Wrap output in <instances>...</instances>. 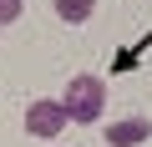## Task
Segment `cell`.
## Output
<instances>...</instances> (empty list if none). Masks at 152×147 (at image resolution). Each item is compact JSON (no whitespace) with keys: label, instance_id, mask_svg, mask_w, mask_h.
I'll list each match as a JSON object with an SVG mask.
<instances>
[{"label":"cell","instance_id":"1","mask_svg":"<svg viewBox=\"0 0 152 147\" xmlns=\"http://www.w3.org/2000/svg\"><path fill=\"white\" fill-rule=\"evenodd\" d=\"M61 102H66L71 122H102V107H107V86H102V76H71Z\"/></svg>","mask_w":152,"mask_h":147},{"label":"cell","instance_id":"2","mask_svg":"<svg viewBox=\"0 0 152 147\" xmlns=\"http://www.w3.org/2000/svg\"><path fill=\"white\" fill-rule=\"evenodd\" d=\"M66 122H71V112H66L61 97H41V102L26 107V132H31V137H61Z\"/></svg>","mask_w":152,"mask_h":147},{"label":"cell","instance_id":"3","mask_svg":"<svg viewBox=\"0 0 152 147\" xmlns=\"http://www.w3.org/2000/svg\"><path fill=\"white\" fill-rule=\"evenodd\" d=\"M152 137V122L147 117H127V122H107V147H137Z\"/></svg>","mask_w":152,"mask_h":147},{"label":"cell","instance_id":"4","mask_svg":"<svg viewBox=\"0 0 152 147\" xmlns=\"http://www.w3.org/2000/svg\"><path fill=\"white\" fill-rule=\"evenodd\" d=\"M91 10H96V0H56V15H61L66 26H81V20H91Z\"/></svg>","mask_w":152,"mask_h":147},{"label":"cell","instance_id":"5","mask_svg":"<svg viewBox=\"0 0 152 147\" xmlns=\"http://www.w3.org/2000/svg\"><path fill=\"white\" fill-rule=\"evenodd\" d=\"M20 15H26V0H0V26H10Z\"/></svg>","mask_w":152,"mask_h":147}]
</instances>
